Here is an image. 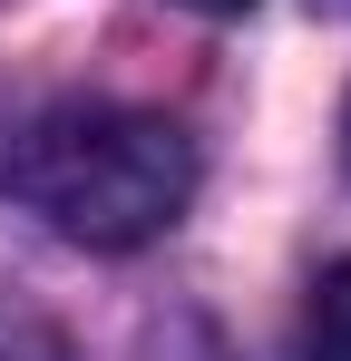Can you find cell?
I'll use <instances>...</instances> for the list:
<instances>
[{
  "label": "cell",
  "mask_w": 351,
  "mask_h": 361,
  "mask_svg": "<svg viewBox=\"0 0 351 361\" xmlns=\"http://www.w3.org/2000/svg\"><path fill=\"white\" fill-rule=\"evenodd\" d=\"M0 195L88 254L156 244L195 195V147L156 108L117 98H39L0 127Z\"/></svg>",
  "instance_id": "cell-1"
},
{
  "label": "cell",
  "mask_w": 351,
  "mask_h": 361,
  "mask_svg": "<svg viewBox=\"0 0 351 361\" xmlns=\"http://www.w3.org/2000/svg\"><path fill=\"white\" fill-rule=\"evenodd\" d=\"M292 361H351V254L312 283V302H302V342H292Z\"/></svg>",
  "instance_id": "cell-2"
},
{
  "label": "cell",
  "mask_w": 351,
  "mask_h": 361,
  "mask_svg": "<svg viewBox=\"0 0 351 361\" xmlns=\"http://www.w3.org/2000/svg\"><path fill=\"white\" fill-rule=\"evenodd\" d=\"M342 157H351V108H342Z\"/></svg>",
  "instance_id": "cell-4"
},
{
  "label": "cell",
  "mask_w": 351,
  "mask_h": 361,
  "mask_svg": "<svg viewBox=\"0 0 351 361\" xmlns=\"http://www.w3.org/2000/svg\"><path fill=\"white\" fill-rule=\"evenodd\" d=\"M185 10H215V20H225V10H254V0H185Z\"/></svg>",
  "instance_id": "cell-3"
}]
</instances>
